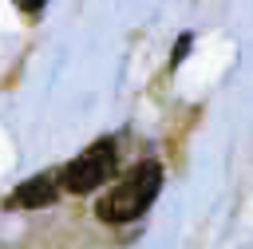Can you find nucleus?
<instances>
[{"instance_id": "nucleus-5", "label": "nucleus", "mask_w": 253, "mask_h": 249, "mask_svg": "<svg viewBox=\"0 0 253 249\" xmlns=\"http://www.w3.org/2000/svg\"><path fill=\"white\" fill-rule=\"evenodd\" d=\"M186 51H190V32H186V36H178V51H174V59H170V67H178V59H182Z\"/></svg>"}, {"instance_id": "nucleus-1", "label": "nucleus", "mask_w": 253, "mask_h": 249, "mask_svg": "<svg viewBox=\"0 0 253 249\" xmlns=\"http://www.w3.org/2000/svg\"><path fill=\"white\" fill-rule=\"evenodd\" d=\"M158 190H162V166H158V162H142V166L126 170V174L99 198L95 213H99V221H107V225L134 221V217L158 198Z\"/></svg>"}, {"instance_id": "nucleus-2", "label": "nucleus", "mask_w": 253, "mask_h": 249, "mask_svg": "<svg viewBox=\"0 0 253 249\" xmlns=\"http://www.w3.org/2000/svg\"><path fill=\"white\" fill-rule=\"evenodd\" d=\"M111 174H115V142H111V138H99V142H91L83 154H75L55 178H59V186H63L67 194H91V190H99Z\"/></svg>"}, {"instance_id": "nucleus-4", "label": "nucleus", "mask_w": 253, "mask_h": 249, "mask_svg": "<svg viewBox=\"0 0 253 249\" xmlns=\"http://www.w3.org/2000/svg\"><path fill=\"white\" fill-rule=\"evenodd\" d=\"M43 4H47V0H16V8H20V12H28V16L43 12Z\"/></svg>"}, {"instance_id": "nucleus-3", "label": "nucleus", "mask_w": 253, "mask_h": 249, "mask_svg": "<svg viewBox=\"0 0 253 249\" xmlns=\"http://www.w3.org/2000/svg\"><path fill=\"white\" fill-rule=\"evenodd\" d=\"M55 198H59V178H55V174H36V178L20 182V186L4 198V206H8V209H43V206H51Z\"/></svg>"}]
</instances>
